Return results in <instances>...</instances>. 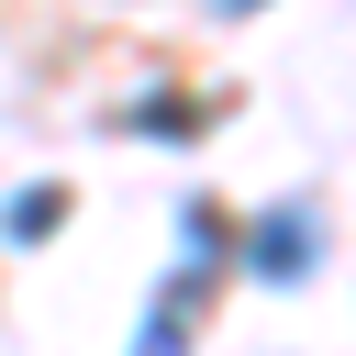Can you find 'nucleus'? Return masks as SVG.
<instances>
[{
    "mask_svg": "<svg viewBox=\"0 0 356 356\" xmlns=\"http://www.w3.org/2000/svg\"><path fill=\"white\" fill-rule=\"evenodd\" d=\"M312 267H323V211L312 200H267L234 234V278H256V289H300Z\"/></svg>",
    "mask_w": 356,
    "mask_h": 356,
    "instance_id": "nucleus-1",
    "label": "nucleus"
},
{
    "mask_svg": "<svg viewBox=\"0 0 356 356\" xmlns=\"http://www.w3.org/2000/svg\"><path fill=\"white\" fill-rule=\"evenodd\" d=\"M211 111H222V100H200V89H156V100H122V111H111V134L189 145V134H211Z\"/></svg>",
    "mask_w": 356,
    "mask_h": 356,
    "instance_id": "nucleus-3",
    "label": "nucleus"
},
{
    "mask_svg": "<svg viewBox=\"0 0 356 356\" xmlns=\"http://www.w3.org/2000/svg\"><path fill=\"white\" fill-rule=\"evenodd\" d=\"M211 11H222V22H245V11H267V0H211Z\"/></svg>",
    "mask_w": 356,
    "mask_h": 356,
    "instance_id": "nucleus-6",
    "label": "nucleus"
},
{
    "mask_svg": "<svg viewBox=\"0 0 356 356\" xmlns=\"http://www.w3.org/2000/svg\"><path fill=\"white\" fill-rule=\"evenodd\" d=\"M56 222H67V189H56V178H33L22 200H0V245H44Z\"/></svg>",
    "mask_w": 356,
    "mask_h": 356,
    "instance_id": "nucleus-5",
    "label": "nucleus"
},
{
    "mask_svg": "<svg viewBox=\"0 0 356 356\" xmlns=\"http://www.w3.org/2000/svg\"><path fill=\"white\" fill-rule=\"evenodd\" d=\"M222 278H200V267H167L156 278V312L134 323V356H189V334H200V300H211Z\"/></svg>",
    "mask_w": 356,
    "mask_h": 356,
    "instance_id": "nucleus-2",
    "label": "nucleus"
},
{
    "mask_svg": "<svg viewBox=\"0 0 356 356\" xmlns=\"http://www.w3.org/2000/svg\"><path fill=\"white\" fill-rule=\"evenodd\" d=\"M178 267H200V278H222V267H234V222H222L211 200H189V211H178Z\"/></svg>",
    "mask_w": 356,
    "mask_h": 356,
    "instance_id": "nucleus-4",
    "label": "nucleus"
}]
</instances>
